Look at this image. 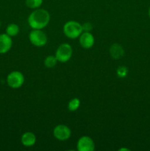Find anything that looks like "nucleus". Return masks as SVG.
<instances>
[{
  "label": "nucleus",
  "mask_w": 150,
  "mask_h": 151,
  "mask_svg": "<svg viewBox=\"0 0 150 151\" xmlns=\"http://www.w3.org/2000/svg\"><path fill=\"white\" fill-rule=\"evenodd\" d=\"M73 53L71 46L67 43H63L57 47L55 52V57L57 61L66 63L71 59Z\"/></svg>",
  "instance_id": "3"
},
{
  "label": "nucleus",
  "mask_w": 150,
  "mask_h": 151,
  "mask_svg": "<svg viewBox=\"0 0 150 151\" xmlns=\"http://www.w3.org/2000/svg\"><path fill=\"white\" fill-rule=\"evenodd\" d=\"M124 150H125V151H129L130 150H129V149H128V148H123V147H122V148H120L119 150V151H124Z\"/></svg>",
  "instance_id": "18"
},
{
  "label": "nucleus",
  "mask_w": 150,
  "mask_h": 151,
  "mask_svg": "<svg viewBox=\"0 0 150 151\" xmlns=\"http://www.w3.org/2000/svg\"><path fill=\"white\" fill-rule=\"evenodd\" d=\"M50 21V14L46 10L37 8L29 14L28 24L32 29H42L48 25Z\"/></svg>",
  "instance_id": "1"
},
{
  "label": "nucleus",
  "mask_w": 150,
  "mask_h": 151,
  "mask_svg": "<svg viewBox=\"0 0 150 151\" xmlns=\"http://www.w3.org/2000/svg\"><path fill=\"white\" fill-rule=\"evenodd\" d=\"M82 30L83 32H90L92 29V24L90 22H86V23L82 24Z\"/></svg>",
  "instance_id": "17"
},
{
  "label": "nucleus",
  "mask_w": 150,
  "mask_h": 151,
  "mask_svg": "<svg viewBox=\"0 0 150 151\" xmlns=\"http://www.w3.org/2000/svg\"><path fill=\"white\" fill-rule=\"evenodd\" d=\"M19 32V27L16 24L12 23L7 25L6 28V34L10 37H14L17 35Z\"/></svg>",
  "instance_id": "12"
},
{
  "label": "nucleus",
  "mask_w": 150,
  "mask_h": 151,
  "mask_svg": "<svg viewBox=\"0 0 150 151\" xmlns=\"http://www.w3.org/2000/svg\"><path fill=\"white\" fill-rule=\"evenodd\" d=\"M76 148L78 151H94L95 150V143L90 137L83 136L78 140Z\"/></svg>",
  "instance_id": "7"
},
{
  "label": "nucleus",
  "mask_w": 150,
  "mask_h": 151,
  "mask_svg": "<svg viewBox=\"0 0 150 151\" xmlns=\"http://www.w3.org/2000/svg\"><path fill=\"white\" fill-rule=\"evenodd\" d=\"M110 53L114 59H120L124 54V50L119 44H114L110 47Z\"/></svg>",
  "instance_id": "11"
},
{
  "label": "nucleus",
  "mask_w": 150,
  "mask_h": 151,
  "mask_svg": "<svg viewBox=\"0 0 150 151\" xmlns=\"http://www.w3.org/2000/svg\"><path fill=\"white\" fill-rule=\"evenodd\" d=\"M22 145L25 147H32L36 142V137L32 132H25L21 138Z\"/></svg>",
  "instance_id": "10"
},
{
  "label": "nucleus",
  "mask_w": 150,
  "mask_h": 151,
  "mask_svg": "<svg viewBox=\"0 0 150 151\" xmlns=\"http://www.w3.org/2000/svg\"><path fill=\"white\" fill-rule=\"evenodd\" d=\"M127 68L126 66H119L117 69V75L118 76L120 77V78H124L127 75Z\"/></svg>",
  "instance_id": "16"
},
{
  "label": "nucleus",
  "mask_w": 150,
  "mask_h": 151,
  "mask_svg": "<svg viewBox=\"0 0 150 151\" xmlns=\"http://www.w3.org/2000/svg\"><path fill=\"white\" fill-rule=\"evenodd\" d=\"M148 13H149V18H150V7H149V11H148Z\"/></svg>",
  "instance_id": "19"
},
{
  "label": "nucleus",
  "mask_w": 150,
  "mask_h": 151,
  "mask_svg": "<svg viewBox=\"0 0 150 151\" xmlns=\"http://www.w3.org/2000/svg\"><path fill=\"white\" fill-rule=\"evenodd\" d=\"M29 41L32 45L38 47H42L46 44L47 35L42 29H32L29 35Z\"/></svg>",
  "instance_id": "4"
},
{
  "label": "nucleus",
  "mask_w": 150,
  "mask_h": 151,
  "mask_svg": "<svg viewBox=\"0 0 150 151\" xmlns=\"http://www.w3.org/2000/svg\"><path fill=\"white\" fill-rule=\"evenodd\" d=\"M53 135L54 138L59 141H66L71 135V129L66 125H58L54 127L53 130Z\"/></svg>",
  "instance_id": "6"
},
{
  "label": "nucleus",
  "mask_w": 150,
  "mask_h": 151,
  "mask_svg": "<svg viewBox=\"0 0 150 151\" xmlns=\"http://www.w3.org/2000/svg\"><path fill=\"white\" fill-rule=\"evenodd\" d=\"M1 22H0V27H1Z\"/></svg>",
  "instance_id": "20"
},
{
  "label": "nucleus",
  "mask_w": 150,
  "mask_h": 151,
  "mask_svg": "<svg viewBox=\"0 0 150 151\" xmlns=\"http://www.w3.org/2000/svg\"><path fill=\"white\" fill-rule=\"evenodd\" d=\"M12 45L13 41L11 37L6 33L0 35V54H5L10 51Z\"/></svg>",
  "instance_id": "9"
},
{
  "label": "nucleus",
  "mask_w": 150,
  "mask_h": 151,
  "mask_svg": "<svg viewBox=\"0 0 150 151\" xmlns=\"http://www.w3.org/2000/svg\"><path fill=\"white\" fill-rule=\"evenodd\" d=\"M79 42L84 49H90L94 46L95 39L91 32H82L79 37Z\"/></svg>",
  "instance_id": "8"
},
{
  "label": "nucleus",
  "mask_w": 150,
  "mask_h": 151,
  "mask_svg": "<svg viewBox=\"0 0 150 151\" xmlns=\"http://www.w3.org/2000/svg\"><path fill=\"white\" fill-rule=\"evenodd\" d=\"M25 4L29 8H39L43 4V0H25Z\"/></svg>",
  "instance_id": "15"
},
{
  "label": "nucleus",
  "mask_w": 150,
  "mask_h": 151,
  "mask_svg": "<svg viewBox=\"0 0 150 151\" xmlns=\"http://www.w3.org/2000/svg\"><path fill=\"white\" fill-rule=\"evenodd\" d=\"M83 32L80 23L76 21H69L63 26V32L66 37L71 39L79 38Z\"/></svg>",
  "instance_id": "2"
},
{
  "label": "nucleus",
  "mask_w": 150,
  "mask_h": 151,
  "mask_svg": "<svg viewBox=\"0 0 150 151\" xmlns=\"http://www.w3.org/2000/svg\"><path fill=\"white\" fill-rule=\"evenodd\" d=\"M24 83V76L19 71L11 72L7 77V83L10 88H19Z\"/></svg>",
  "instance_id": "5"
},
{
  "label": "nucleus",
  "mask_w": 150,
  "mask_h": 151,
  "mask_svg": "<svg viewBox=\"0 0 150 151\" xmlns=\"http://www.w3.org/2000/svg\"><path fill=\"white\" fill-rule=\"evenodd\" d=\"M80 106V100L79 98H73L69 102L68 104V109L70 111H75L77 110Z\"/></svg>",
  "instance_id": "13"
},
{
  "label": "nucleus",
  "mask_w": 150,
  "mask_h": 151,
  "mask_svg": "<svg viewBox=\"0 0 150 151\" xmlns=\"http://www.w3.org/2000/svg\"><path fill=\"white\" fill-rule=\"evenodd\" d=\"M57 60L55 55H48L44 60V65L47 68H53L56 66Z\"/></svg>",
  "instance_id": "14"
}]
</instances>
